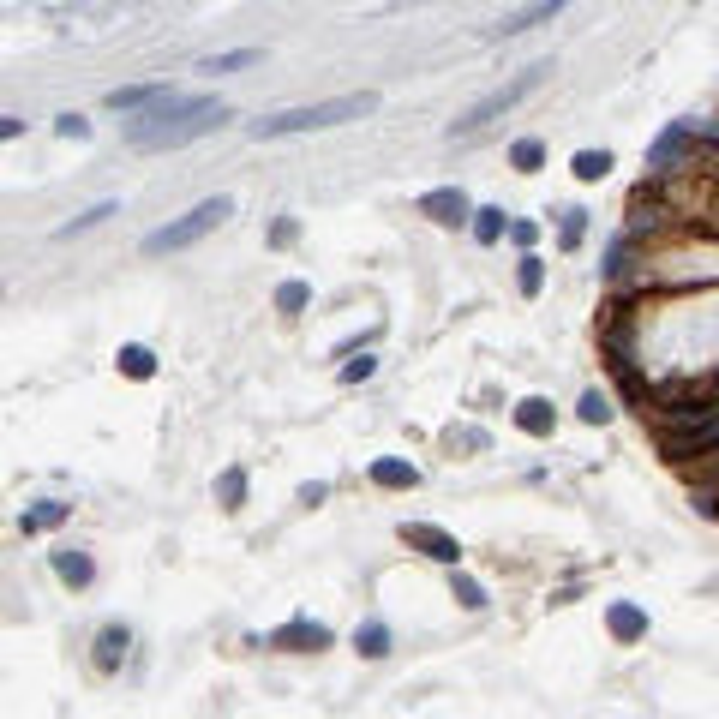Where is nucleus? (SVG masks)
Returning a JSON list of instances; mask_svg holds the SVG:
<instances>
[{
  "instance_id": "11",
  "label": "nucleus",
  "mask_w": 719,
  "mask_h": 719,
  "mask_svg": "<svg viewBox=\"0 0 719 719\" xmlns=\"http://www.w3.org/2000/svg\"><path fill=\"white\" fill-rule=\"evenodd\" d=\"M606 630H612V642H642V636H648V612L630 606V600H618V606L606 612Z\"/></svg>"
},
{
  "instance_id": "34",
  "label": "nucleus",
  "mask_w": 719,
  "mask_h": 719,
  "mask_svg": "<svg viewBox=\"0 0 719 719\" xmlns=\"http://www.w3.org/2000/svg\"><path fill=\"white\" fill-rule=\"evenodd\" d=\"M690 126H696V138H714L719 144V114H702V120H690Z\"/></svg>"
},
{
  "instance_id": "22",
  "label": "nucleus",
  "mask_w": 719,
  "mask_h": 719,
  "mask_svg": "<svg viewBox=\"0 0 719 719\" xmlns=\"http://www.w3.org/2000/svg\"><path fill=\"white\" fill-rule=\"evenodd\" d=\"M540 162H546V144H540V138H516V144H510V168H516V174H534Z\"/></svg>"
},
{
  "instance_id": "23",
  "label": "nucleus",
  "mask_w": 719,
  "mask_h": 719,
  "mask_svg": "<svg viewBox=\"0 0 719 719\" xmlns=\"http://www.w3.org/2000/svg\"><path fill=\"white\" fill-rule=\"evenodd\" d=\"M576 180H606L612 174V150H576Z\"/></svg>"
},
{
  "instance_id": "15",
  "label": "nucleus",
  "mask_w": 719,
  "mask_h": 719,
  "mask_svg": "<svg viewBox=\"0 0 719 719\" xmlns=\"http://www.w3.org/2000/svg\"><path fill=\"white\" fill-rule=\"evenodd\" d=\"M126 648H132V630H126V624H108V630L96 636V672H114V666L126 660Z\"/></svg>"
},
{
  "instance_id": "31",
  "label": "nucleus",
  "mask_w": 719,
  "mask_h": 719,
  "mask_svg": "<svg viewBox=\"0 0 719 719\" xmlns=\"http://www.w3.org/2000/svg\"><path fill=\"white\" fill-rule=\"evenodd\" d=\"M372 372H378V360H372V354H360V360H348V366H342V384H366Z\"/></svg>"
},
{
  "instance_id": "37",
  "label": "nucleus",
  "mask_w": 719,
  "mask_h": 719,
  "mask_svg": "<svg viewBox=\"0 0 719 719\" xmlns=\"http://www.w3.org/2000/svg\"><path fill=\"white\" fill-rule=\"evenodd\" d=\"M714 516H719V510H714Z\"/></svg>"
},
{
  "instance_id": "13",
  "label": "nucleus",
  "mask_w": 719,
  "mask_h": 719,
  "mask_svg": "<svg viewBox=\"0 0 719 719\" xmlns=\"http://www.w3.org/2000/svg\"><path fill=\"white\" fill-rule=\"evenodd\" d=\"M372 486H384V492H414V486H420V468L384 456V462H372Z\"/></svg>"
},
{
  "instance_id": "33",
  "label": "nucleus",
  "mask_w": 719,
  "mask_h": 719,
  "mask_svg": "<svg viewBox=\"0 0 719 719\" xmlns=\"http://www.w3.org/2000/svg\"><path fill=\"white\" fill-rule=\"evenodd\" d=\"M294 234H300V222H294V216H282V222H276V228H270V246H288V240H294Z\"/></svg>"
},
{
  "instance_id": "6",
  "label": "nucleus",
  "mask_w": 719,
  "mask_h": 719,
  "mask_svg": "<svg viewBox=\"0 0 719 719\" xmlns=\"http://www.w3.org/2000/svg\"><path fill=\"white\" fill-rule=\"evenodd\" d=\"M402 540H408L420 558L444 564V570H456V564H462V540H456V534H444V528H432V522H402Z\"/></svg>"
},
{
  "instance_id": "25",
  "label": "nucleus",
  "mask_w": 719,
  "mask_h": 719,
  "mask_svg": "<svg viewBox=\"0 0 719 719\" xmlns=\"http://www.w3.org/2000/svg\"><path fill=\"white\" fill-rule=\"evenodd\" d=\"M258 60H264L258 48H234V54H210L198 72H240V66H258Z\"/></svg>"
},
{
  "instance_id": "32",
  "label": "nucleus",
  "mask_w": 719,
  "mask_h": 719,
  "mask_svg": "<svg viewBox=\"0 0 719 719\" xmlns=\"http://www.w3.org/2000/svg\"><path fill=\"white\" fill-rule=\"evenodd\" d=\"M54 132H60V138H90V120H84V114H60Z\"/></svg>"
},
{
  "instance_id": "10",
  "label": "nucleus",
  "mask_w": 719,
  "mask_h": 719,
  "mask_svg": "<svg viewBox=\"0 0 719 719\" xmlns=\"http://www.w3.org/2000/svg\"><path fill=\"white\" fill-rule=\"evenodd\" d=\"M570 0H528V6H516V12H504L498 24H492V36H522V30H534V24H546V18H558Z\"/></svg>"
},
{
  "instance_id": "7",
  "label": "nucleus",
  "mask_w": 719,
  "mask_h": 719,
  "mask_svg": "<svg viewBox=\"0 0 719 719\" xmlns=\"http://www.w3.org/2000/svg\"><path fill=\"white\" fill-rule=\"evenodd\" d=\"M690 156H696V126H690V120H672V126L654 138L648 168H654V174H672V168H678V162H690Z\"/></svg>"
},
{
  "instance_id": "16",
  "label": "nucleus",
  "mask_w": 719,
  "mask_h": 719,
  "mask_svg": "<svg viewBox=\"0 0 719 719\" xmlns=\"http://www.w3.org/2000/svg\"><path fill=\"white\" fill-rule=\"evenodd\" d=\"M168 96H174L168 84H126V90H108V108H156Z\"/></svg>"
},
{
  "instance_id": "21",
  "label": "nucleus",
  "mask_w": 719,
  "mask_h": 719,
  "mask_svg": "<svg viewBox=\"0 0 719 719\" xmlns=\"http://www.w3.org/2000/svg\"><path fill=\"white\" fill-rule=\"evenodd\" d=\"M450 594H456V606H462V612H486V588H480L474 576L450 570Z\"/></svg>"
},
{
  "instance_id": "3",
  "label": "nucleus",
  "mask_w": 719,
  "mask_h": 719,
  "mask_svg": "<svg viewBox=\"0 0 719 719\" xmlns=\"http://www.w3.org/2000/svg\"><path fill=\"white\" fill-rule=\"evenodd\" d=\"M546 72H552V60H534V66H522L516 78H504L498 90H486L480 102H468L462 108V120H450V138H468V132H480L486 120H498V114H510L522 96H534L540 84H546Z\"/></svg>"
},
{
  "instance_id": "27",
  "label": "nucleus",
  "mask_w": 719,
  "mask_h": 719,
  "mask_svg": "<svg viewBox=\"0 0 719 719\" xmlns=\"http://www.w3.org/2000/svg\"><path fill=\"white\" fill-rule=\"evenodd\" d=\"M516 282H522V294H528V300H534V294H540V288H546V264H540V258H534V252H522V270H516Z\"/></svg>"
},
{
  "instance_id": "29",
  "label": "nucleus",
  "mask_w": 719,
  "mask_h": 719,
  "mask_svg": "<svg viewBox=\"0 0 719 719\" xmlns=\"http://www.w3.org/2000/svg\"><path fill=\"white\" fill-rule=\"evenodd\" d=\"M582 234H588V210H564V234H558V246L570 252V246H582Z\"/></svg>"
},
{
  "instance_id": "36",
  "label": "nucleus",
  "mask_w": 719,
  "mask_h": 719,
  "mask_svg": "<svg viewBox=\"0 0 719 719\" xmlns=\"http://www.w3.org/2000/svg\"><path fill=\"white\" fill-rule=\"evenodd\" d=\"M330 498V486L324 480H312V486H300V504H324Z\"/></svg>"
},
{
  "instance_id": "18",
  "label": "nucleus",
  "mask_w": 719,
  "mask_h": 719,
  "mask_svg": "<svg viewBox=\"0 0 719 719\" xmlns=\"http://www.w3.org/2000/svg\"><path fill=\"white\" fill-rule=\"evenodd\" d=\"M354 648H360V660H384V654H390V624L366 618V624L354 630Z\"/></svg>"
},
{
  "instance_id": "30",
  "label": "nucleus",
  "mask_w": 719,
  "mask_h": 719,
  "mask_svg": "<svg viewBox=\"0 0 719 719\" xmlns=\"http://www.w3.org/2000/svg\"><path fill=\"white\" fill-rule=\"evenodd\" d=\"M576 414H582V420H588V426H606V420H612V402H606V396H600V390H588V396H582V408H576Z\"/></svg>"
},
{
  "instance_id": "28",
  "label": "nucleus",
  "mask_w": 719,
  "mask_h": 719,
  "mask_svg": "<svg viewBox=\"0 0 719 719\" xmlns=\"http://www.w3.org/2000/svg\"><path fill=\"white\" fill-rule=\"evenodd\" d=\"M276 306H282V312H306V306H312V288H306V282H282V288H276Z\"/></svg>"
},
{
  "instance_id": "26",
  "label": "nucleus",
  "mask_w": 719,
  "mask_h": 719,
  "mask_svg": "<svg viewBox=\"0 0 719 719\" xmlns=\"http://www.w3.org/2000/svg\"><path fill=\"white\" fill-rule=\"evenodd\" d=\"M114 210H120V204H114V198H102V204H90V210H84V216H72V222H66V228H60V240H72V234H84V228H96V222H108V216H114Z\"/></svg>"
},
{
  "instance_id": "14",
  "label": "nucleus",
  "mask_w": 719,
  "mask_h": 719,
  "mask_svg": "<svg viewBox=\"0 0 719 719\" xmlns=\"http://www.w3.org/2000/svg\"><path fill=\"white\" fill-rule=\"evenodd\" d=\"M48 564H54V576H60L66 588H90V576H96V564H90L84 552H72V546H60Z\"/></svg>"
},
{
  "instance_id": "12",
  "label": "nucleus",
  "mask_w": 719,
  "mask_h": 719,
  "mask_svg": "<svg viewBox=\"0 0 719 719\" xmlns=\"http://www.w3.org/2000/svg\"><path fill=\"white\" fill-rule=\"evenodd\" d=\"M516 426H522L528 438H552L558 414H552V402H546V396H528V402H516Z\"/></svg>"
},
{
  "instance_id": "2",
  "label": "nucleus",
  "mask_w": 719,
  "mask_h": 719,
  "mask_svg": "<svg viewBox=\"0 0 719 719\" xmlns=\"http://www.w3.org/2000/svg\"><path fill=\"white\" fill-rule=\"evenodd\" d=\"M378 108V90H348V96H324V102H306V108H282V114H264L252 120L246 132L264 144V138H294V132H330V126H348L360 114Z\"/></svg>"
},
{
  "instance_id": "4",
  "label": "nucleus",
  "mask_w": 719,
  "mask_h": 719,
  "mask_svg": "<svg viewBox=\"0 0 719 719\" xmlns=\"http://www.w3.org/2000/svg\"><path fill=\"white\" fill-rule=\"evenodd\" d=\"M234 216V198L228 192H216V198H204V204H192L180 222H168V228H156V234H144V258H162V252H186V246H198L204 234H216L222 222Z\"/></svg>"
},
{
  "instance_id": "9",
  "label": "nucleus",
  "mask_w": 719,
  "mask_h": 719,
  "mask_svg": "<svg viewBox=\"0 0 719 719\" xmlns=\"http://www.w3.org/2000/svg\"><path fill=\"white\" fill-rule=\"evenodd\" d=\"M420 216H432V222L456 228V222H468V216H474V204H468V192H462V186H432V192H420Z\"/></svg>"
},
{
  "instance_id": "24",
  "label": "nucleus",
  "mask_w": 719,
  "mask_h": 719,
  "mask_svg": "<svg viewBox=\"0 0 719 719\" xmlns=\"http://www.w3.org/2000/svg\"><path fill=\"white\" fill-rule=\"evenodd\" d=\"M120 372H126V378H150V372H156V354H150L144 342H126V348H120Z\"/></svg>"
},
{
  "instance_id": "8",
  "label": "nucleus",
  "mask_w": 719,
  "mask_h": 719,
  "mask_svg": "<svg viewBox=\"0 0 719 719\" xmlns=\"http://www.w3.org/2000/svg\"><path fill=\"white\" fill-rule=\"evenodd\" d=\"M336 636H330V624H318V618H288L282 630H270V648L276 654H318V648H330Z\"/></svg>"
},
{
  "instance_id": "1",
  "label": "nucleus",
  "mask_w": 719,
  "mask_h": 719,
  "mask_svg": "<svg viewBox=\"0 0 719 719\" xmlns=\"http://www.w3.org/2000/svg\"><path fill=\"white\" fill-rule=\"evenodd\" d=\"M222 120H228V108L210 102V96H168V102L144 108V114L126 126V144H138V150H180V144L216 132Z\"/></svg>"
},
{
  "instance_id": "35",
  "label": "nucleus",
  "mask_w": 719,
  "mask_h": 719,
  "mask_svg": "<svg viewBox=\"0 0 719 719\" xmlns=\"http://www.w3.org/2000/svg\"><path fill=\"white\" fill-rule=\"evenodd\" d=\"M534 234H540L534 222H510V240H516V246H534Z\"/></svg>"
},
{
  "instance_id": "17",
  "label": "nucleus",
  "mask_w": 719,
  "mask_h": 719,
  "mask_svg": "<svg viewBox=\"0 0 719 719\" xmlns=\"http://www.w3.org/2000/svg\"><path fill=\"white\" fill-rule=\"evenodd\" d=\"M66 516H72V504L48 498V504H36V510H24V516H18V534H42V528H60Z\"/></svg>"
},
{
  "instance_id": "19",
  "label": "nucleus",
  "mask_w": 719,
  "mask_h": 719,
  "mask_svg": "<svg viewBox=\"0 0 719 719\" xmlns=\"http://www.w3.org/2000/svg\"><path fill=\"white\" fill-rule=\"evenodd\" d=\"M504 228H510V222H504V210H498V204L474 210V240H480V246H498V240H504Z\"/></svg>"
},
{
  "instance_id": "5",
  "label": "nucleus",
  "mask_w": 719,
  "mask_h": 719,
  "mask_svg": "<svg viewBox=\"0 0 719 719\" xmlns=\"http://www.w3.org/2000/svg\"><path fill=\"white\" fill-rule=\"evenodd\" d=\"M660 450L672 462H690V456H714L719 450V414L702 408V414H666L660 426Z\"/></svg>"
},
{
  "instance_id": "20",
  "label": "nucleus",
  "mask_w": 719,
  "mask_h": 719,
  "mask_svg": "<svg viewBox=\"0 0 719 719\" xmlns=\"http://www.w3.org/2000/svg\"><path fill=\"white\" fill-rule=\"evenodd\" d=\"M216 504H222V510H240V504H246V468H222V480H216Z\"/></svg>"
}]
</instances>
